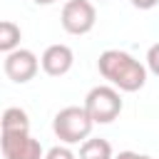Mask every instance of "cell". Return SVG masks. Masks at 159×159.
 I'll return each mask as SVG.
<instances>
[{"label": "cell", "mask_w": 159, "mask_h": 159, "mask_svg": "<svg viewBox=\"0 0 159 159\" xmlns=\"http://www.w3.org/2000/svg\"><path fill=\"white\" fill-rule=\"evenodd\" d=\"M97 67L99 75L122 92H137L147 82V67L124 50H104L97 60Z\"/></svg>", "instance_id": "6da1fadb"}, {"label": "cell", "mask_w": 159, "mask_h": 159, "mask_svg": "<svg viewBox=\"0 0 159 159\" xmlns=\"http://www.w3.org/2000/svg\"><path fill=\"white\" fill-rule=\"evenodd\" d=\"M92 127H94V122L89 119L84 107H65L52 119V132L65 144H80V142L89 139Z\"/></svg>", "instance_id": "7a4b0ae2"}, {"label": "cell", "mask_w": 159, "mask_h": 159, "mask_svg": "<svg viewBox=\"0 0 159 159\" xmlns=\"http://www.w3.org/2000/svg\"><path fill=\"white\" fill-rule=\"evenodd\" d=\"M89 114V119L94 124H109L119 117L122 112V97H119V89L109 87V84H97L87 92L84 97V104H82Z\"/></svg>", "instance_id": "3957f363"}, {"label": "cell", "mask_w": 159, "mask_h": 159, "mask_svg": "<svg viewBox=\"0 0 159 159\" xmlns=\"http://www.w3.org/2000/svg\"><path fill=\"white\" fill-rule=\"evenodd\" d=\"M60 22L70 35H87L97 22V10L89 0H67L62 7Z\"/></svg>", "instance_id": "277c9868"}, {"label": "cell", "mask_w": 159, "mask_h": 159, "mask_svg": "<svg viewBox=\"0 0 159 159\" xmlns=\"http://www.w3.org/2000/svg\"><path fill=\"white\" fill-rule=\"evenodd\" d=\"M0 149L5 159H45L42 144L30 132H0Z\"/></svg>", "instance_id": "5b68a950"}, {"label": "cell", "mask_w": 159, "mask_h": 159, "mask_svg": "<svg viewBox=\"0 0 159 159\" xmlns=\"http://www.w3.org/2000/svg\"><path fill=\"white\" fill-rule=\"evenodd\" d=\"M37 70H40V60H37V55H35L32 50L17 47L15 52H10V55L5 57V75H7L12 82H17V84L30 82V80L37 75Z\"/></svg>", "instance_id": "8992f818"}, {"label": "cell", "mask_w": 159, "mask_h": 159, "mask_svg": "<svg viewBox=\"0 0 159 159\" xmlns=\"http://www.w3.org/2000/svg\"><path fill=\"white\" fill-rule=\"evenodd\" d=\"M40 65H42L45 75H50V77H62V75H67V72L72 70L75 55H72V50H70L67 45H60V42H57V45H50V47L42 52Z\"/></svg>", "instance_id": "52a82bcc"}, {"label": "cell", "mask_w": 159, "mask_h": 159, "mask_svg": "<svg viewBox=\"0 0 159 159\" xmlns=\"http://www.w3.org/2000/svg\"><path fill=\"white\" fill-rule=\"evenodd\" d=\"M0 132H30L27 112L20 107H7L0 117Z\"/></svg>", "instance_id": "ba28073f"}, {"label": "cell", "mask_w": 159, "mask_h": 159, "mask_svg": "<svg viewBox=\"0 0 159 159\" xmlns=\"http://www.w3.org/2000/svg\"><path fill=\"white\" fill-rule=\"evenodd\" d=\"M80 159H114L112 154V144L107 139H84L80 147Z\"/></svg>", "instance_id": "9c48e42d"}, {"label": "cell", "mask_w": 159, "mask_h": 159, "mask_svg": "<svg viewBox=\"0 0 159 159\" xmlns=\"http://www.w3.org/2000/svg\"><path fill=\"white\" fill-rule=\"evenodd\" d=\"M20 40H22V32L15 22L10 20H0V52H15L20 47Z\"/></svg>", "instance_id": "30bf717a"}, {"label": "cell", "mask_w": 159, "mask_h": 159, "mask_svg": "<svg viewBox=\"0 0 159 159\" xmlns=\"http://www.w3.org/2000/svg\"><path fill=\"white\" fill-rule=\"evenodd\" d=\"M147 70L159 77V42H154V45L147 50Z\"/></svg>", "instance_id": "8fae6325"}, {"label": "cell", "mask_w": 159, "mask_h": 159, "mask_svg": "<svg viewBox=\"0 0 159 159\" xmlns=\"http://www.w3.org/2000/svg\"><path fill=\"white\" fill-rule=\"evenodd\" d=\"M45 159H77V157H75V152H72L70 147H60V144H57V147H52V149L45 154Z\"/></svg>", "instance_id": "7c38bea8"}, {"label": "cell", "mask_w": 159, "mask_h": 159, "mask_svg": "<svg viewBox=\"0 0 159 159\" xmlns=\"http://www.w3.org/2000/svg\"><path fill=\"white\" fill-rule=\"evenodd\" d=\"M114 159H152V157H147V154H139V152H119Z\"/></svg>", "instance_id": "4fadbf2b"}, {"label": "cell", "mask_w": 159, "mask_h": 159, "mask_svg": "<svg viewBox=\"0 0 159 159\" xmlns=\"http://www.w3.org/2000/svg\"><path fill=\"white\" fill-rule=\"evenodd\" d=\"M157 2L159 0H132V5L139 10H152V7H157Z\"/></svg>", "instance_id": "5bb4252c"}, {"label": "cell", "mask_w": 159, "mask_h": 159, "mask_svg": "<svg viewBox=\"0 0 159 159\" xmlns=\"http://www.w3.org/2000/svg\"><path fill=\"white\" fill-rule=\"evenodd\" d=\"M37 5H52V2H57V0H35Z\"/></svg>", "instance_id": "9a60e30c"}, {"label": "cell", "mask_w": 159, "mask_h": 159, "mask_svg": "<svg viewBox=\"0 0 159 159\" xmlns=\"http://www.w3.org/2000/svg\"><path fill=\"white\" fill-rule=\"evenodd\" d=\"M99 2H104V0H99Z\"/></svg>", "instance_id": "2e32d148"}]
</instances>
